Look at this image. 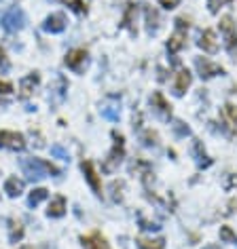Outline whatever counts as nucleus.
Returning a JSON list of instances; mask_svg holds the SVG:
<instances>
[{
	"instance_id": "nucleus-8",
	"label": "nucleus",
	"mask_w": 237,
	"mask_h": 249,
	"mask_svg": "<svg viewBox=\"0 0 237 249\" xmlns=\"http://www.w3.org/2000/svg\"><path fill=\"white\" fill-rule=\"evenodd\" d=\"M66 15L64 13H51L45 19V23H42V30L49 34H59V32H64L66 30Z\"/></svg>"
},
{
	"instance_id": "nucleus-20",
	"label": "nucleus",
	"mask_w": 237,
	"mask_h": 249,
	"mask_svg": "<svg viewBox=\"0 0 237 249\" xmlns=\"http://www.w3.org/2000/svg\"><path fill=\"white\" fill-rule=\"evenodd\" d=\"M64 2L74 11V13H79V15H83L85 11H87V7H85L83 0H64Z\"/></svg>"
},
{
	"instance_id": "nucleus-18",
	"label": "nucleus",
	"mask_w": 237,
	"mask_h": 249,
	"mask_svg": "<svg viewBox=\"0 0 237 249\" xmlns=\"http://www.w3.org/2000/svg\"><path fill=\"white\" fill-rule=\"evenodd\" d=\"M39 80H40V76L39 74H30V76H26V78H21V97H28L30 93L34 91V87L39 85Z\"/></svg>"
},
{
	"instance_id": "nucleus-6",
	"label": "nucleus",
	"mask_w": 237,
	"mask_h": 249,
	"mask_svg": "<svg viewBox=\"0 0 237 249\" xmlns=\"http://www.w3.org/2000/svg\"><path fill=\"white\" fill-rule=\"evenodd\" d=\"M220 32L224 36V45H227L229 53H237V30L233 26V21H231V17H222L220 21Z\"/></svg>"
},
{
	"instance_id": "nucleus-4",
	"label": "nucleus",
	"mask_w": 237,
	"mask_h": 249,
	"mask_svg": "<svg viewBox=\"0 0 237 249\" xmlns=\"http://www.w3.org/2000/svg\"><path fill=\"white\" fill-rule=\"evenodd\" d=\"M0 148L21 152L26 148V138L17 131H0Z\"/></svg>"
},
{
	"instance_id": "nucleus-21",
	"label": "nucleus",
	"mask_w": 237,
	"mask_h": 249,
	"mask_svg": "<svg viewBox=\"0 0 237 249\" xmlns=\"http://www.w3.org/2000/svg\"><path fill=\"white\" fill-rule=\"evenodd\" d=\"M138 247L140 249H163V241H144V239H140L138 241Z\"/></svg>"
},
{
	"instance_id": "nucleus-15",
	"label": "nucleus",
	"mask_w": 237,
	"mask_h": 249,
	"mask_svg": "<svg viewBox=\"0 0 237 249\" xmlns=\"http://www.w3.org/2000/svg\"><path fill=\"white\" fill-rule=\"evenodd\" d=\"M66 213V198L64 196H55L53 201H51V205H49V209H47V215L49 217H61Z\"/></svg>"
},
{
	"instance_id": "nucleus-23",
	"label": "nucleus",
	"mask_w": 237,
	"mask_h": 249,
	"mask_svg": "<svg viewBox=\"0 0 237 249\" xmlns=\"http://www.w3.org/2000/svg\"><path fill=\"white\" fill-rule=\"evenodd\" d=\"M146 21H148V32H157V15L153 11H146Z\"/></svg>"
},
{
	"instance_id": "nucleus-13",
	"label": "nucleus",
	"mask_w": 237,
	"mask_h": 249,
	"mask_svg": "<svg viewBox=\"0 0 237 249\" xmlns=\"http://www.w3.org/2000/svg\"><path fill=\"white\" fill-rule=\"evenodd\" d=\"M23 188H26V184H23V179H20V178H9L7 182H4V192H7L11 198L20 196Z\"/></svg>"
},
{
	"instance_id": "nucleus-7",
	"label": "nucleus",
	"mask_w": 237,
	"mask_h": 249,
	"mask_svg": "<svg viewBox=\"0 0 237 249\" xmlns=\"http://www.w3.org/2000/svg\"><path fill=\"white\" fill-rule=\"evenodd\" d=\"M80 169H83L85 179H87V184L91 186V190L96 192L98 196H102V184H99L98 171L93 169V163H91V160H83V163H80Z\"/></svg>"
},
{
	"instance_id": "nucleus-24",
	"label": "nucleus",
	"mask_w": 237,
	"mask_h": 249,
	"mask_svg": "<svg viewBox=\"0 0 237 249\" xmlns=\"http://www.w3.org/2000/svg\"><path fill=\"white\" fill-rule=\"evenodd\" d=\"M220 236H222V239H227V241L237 243V236L231 232V228H229V226H222V228H220Z\"/></svg>"
},
{
	"instance_id": "nucleus-1",
	"label": "nucleus",
	"mask_w": 237,
	"mask_h": 249,
	"mask_svg": "<svg viewBox=\"0 0 237 249\" xmlns=\"http://www.w3.org/2000/svg\"><path fill=\"white\" fill-rule=\"evenodd\" d=\"M20 167H21L23 176H28V179H32V182H39V179L51 176V173H55V176L59 173L58 167H53L51 163H47V160H42V159H36V157L21 159Z\"/></svg>"
},
{
	"instance_id": "nucleus-25",
	"label": "nucleus",
	"mask_w": 237,
	"mask_h": 249,
	"mask_svg": "<svg viewBox=\"0 0 237 249\" xmlns=\"http://www.w3.org/2000/svg\"><path fill=\"white\" fill-rule=\"evenodd\" d=\"M0 93H2V95H9V93H13V85L0 80Z\"/></svg>"
},
{
	"instance_id": "nucleus-3",
	"label": "nucleus",
	"mask_w": 237,
	"mask_h": 249,
	"mask_svg": "<svg viewBox=\"0 0 237 249\" xmlns=\"http://www.w3.org/2000/svg\"><path fill=\"white\" fill-rule=\"evenodd\" d=\"M87 64H89V55H87L85 49H72V51H68L66 55V66L70 68L72 72H85V68Z\"/></svg>"
},
{
	"instance_id": "nucleus-2",
	"label": "nucleus",
	"mask_w": 237,
	"mask_h": 249,
	"mask_svg": "<svg viewBox=\"0 0 237 249\" xmlns=\"http://www.w3.org/2000/svg\"><path fill=\"white\" fill-rule=\"evenodd\" d=\"M0 21H2V28L7 30V32H20V30H23V26H26V13H23L20 7H13V9L4 11Z\"/></svg>"
},
{
	"instance_id": "nucleus-9",
	"label": "nucleus",
	"mask_w": 237,
	"mask_h": 249,
	"mask_svg": "<svg viewBox=\"0 0 237 249\" xmlns=\"http://www.w3.org/2000/svg\"><path fill=\"white\" fill-rule=\"evenodd\" d=\"M104 118H108V121H118V116H121V108H118V102L117 99L108 97L106 102L102 104V108H99Z\"/></svg>"
},
{
	"instance_id": "nucleus-14",
	"label": "nucleus",
	"mask_w": 237,
	"mask_h": 249,
	"mask_svg": "<svg viewBox=\"0 0 237 249\" xmlns=\"http://www.w3.org/2000/svg\"><path fill=\"white\" fill-rule=\"evenodd\" d=\"M151 104H153V108L157 110V114L161 116V118H167L170 116V106H167V102L163 99V95L161 93H153V97H151Z\"/></svg>"
},
{
	"instance_id": "nucleus-10",
	"label": "nucleus",
	"mask_w": 237,
	"mask_h": 249,
	"mask_svg": "<svg viewBox=\"0 0 237 249\" xmlns=\"http://www.w3.org/2000/svg\"><path fill=\"white\" fill-rule=\"evenodd\" d=\"M176 23H178V32L172 36V40H170V42H167V51H170V53L180 51V49L184 47V38H186L184 32H182V30H184V21H182V19H178Z\"/></svg>"
},
{
	"instance_id": "nucleus-12",
	"label": "nucleus",
	"mask_w": 237,
	"mask_h": 249,
	"mask_svg": "<svg viewBox=\"0 0 237 249\" xmlns=\"http://www.w3.org/2000/svg\"><path fill=\"white\" fill-rule=\"evenodd\" d=\"M197 70L203 78H210V76H216V74H222V68L212 64L208 59H197Z\"/></svg>"
},
{
	"instance_id": "nucleus-19",
	"label": "nucleus",
	"mask_w": 237,
	"mask_h": 249,
	"mask_svg": "<svg viewBox=\"0 0 237 249\" xmlns=\"http://www.w3.org/2000/svg\"><path fill=\"white\" fill-rule=\"evenodd\" d=\"M47 196H49V190H47V188H36V190L30 192V196H28V205H30V207H36V205H40Z\"/></svg>"
},
{
	"instance_id": "nucleus-17",
	"label": "nucleus",
	"mask_w": 237,
	"mask_h": 249,
	"mask_svg": "<svg viewBox=\"0 0 237 249\" xmlns=\"http://www.w3.org/2000/svg\"><path fill=\"white\" fill-rule=\"evenodd\" d=\"M199 47L203 49V51H208V53H216V38H214V32L212 30H205L203 36H201V40H199Z\"/></svg>"
},
{
	"instance_id": "nucleus-27",
	"label": "nucleus",
	"mask_w": 237,
	"mask_h": 249,
	"mask_svg": "<svg viewBox=\"0 0 237 249\" xmlns=\"http://www.w3.org/2000/svg\"><path fill=\"white\" fill-rule=\"evenodd\" d=\"M220 4H222V0H210V11H212V13H216Z\"/></svg>"
},
{
	"instance_id": "nucleus-11",
	"label": "nucleus",
	"mask_w": 237,
	"mask_h": 249,
	"mask_svg": "<svg viewBox=\"0 0 237 249\" xmlns=\"http://www.w3.org/2000/svg\"><path fill=\"white\" fill-rule=\"evenodd\" d=\"M80 243H83V249H108V243L102 234H89V236H80Z\"/></svg>"
},
{
	"instance_id": "nucleus-16",
	"label": "nucleus",
	"mask_w": 237,
	"mask_h": 249,
	"mask_svg": "<svg viewBox=\"0 0 237 249\" xmlns=\"http://www.w3.org/2000/svg\"><path fill=\"white\" fill-rule=\"evenodd\" d=\"M191 85V72L189 70H180L176 74V85H174V91H176V95H182V93L189 89Z\"/></svg>"
},
{
	"instance_id": "nucleus-26",
	"label": "nucleus",
	"mask_w": 237,
	"mask_h": 249,
	"mask_svg": "<svg viewBox=\"0 0 237 249\" xmlns=\"http://www.w3.org/2000/svg\"><path fill=\"white\" fill-rule=\"evenodd\" d=\"M0 66H2V70H9V61H7V53L0 49Z\"/></svg>"
},
{
	"instance_id": "nucleus-22",
	"label": "nucleus",
	"mask_w": 237,
	"mask_h": 249,
	"mask_svg": "<svg viewBox=\"0 0 237 249\" xmlns=\"http://www.w3.org/2000/svg\"><path fill=\"white\" fill-rule=\"evenodd\" d=\"M51 154H53L55 159H61V160H68V159H70V157H68V150H66V148H61L59 144H53V146H51Z\"/></svg>"
},
{
	"instance_id": "nucleus-5",
	"label": "nucleus",
	"mask_w": 237,
	"mask_h": 249,
	"mask_svg": "<svg viewBox=\"0 0 237 249\" xmlns=\"http://www.w3.org/2000/svg\"><path fill=\"white\" fill-rule=\"evenodd\" d=\"M115 140H117V144H115V148L110 150V154H108V159L104 160V165H102V171H106V173H112L118 167V163L123 160V138L121 135H117L115 133Z\"/></svg>"
},
{
	"instance_id": "nucleus-28",
	"label": "nucleus",
	"mask_w": 237,
	"mask_h": 249,
	"mask_svg": "<svg viewBox=\"0 0 237 249\" xmlns=\"http://www.w3.org/2000/svg\"><path fill=\"white\" fill-rule=\"evenodd\" d=\"M23 249H32V247H23Z\"/></svg>"
}]
</instances>
